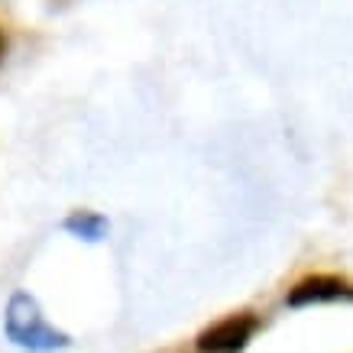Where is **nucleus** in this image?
Returning a JSON list of instances; mask_svg holds the SVG:
<instances>
[{"instance_id": "nucleus-1", "label": "nucleus", "mask_w": 353, "mask_h": 353, "mask_svg": "<svg viewBox=\"0 0 353 353\" xmlns=\"http://www.w3.org/2000/svg\"><path fill=\"white\" fill-rule=\"evenodd\" d=\"M3 334L10 343L32 353H55L72 343L68 334L46 321V314L39 311L30 292H13L10 295L7 311H3Z\"/></svg>"}, {"instance_id": "nucleus-2", "label": "nucleus", "mask_w": 353, "mask_h": 353, "mask_svg": "<svg viewBox=\"0 0 353 353\" xmlns=\"http://www.w3.org/2000/svg\"><path fill=\"white\" fill-rule=\"evenodd\" d=\"M259 331V318L253 311H234L221 321L208 324L198 337H194V350L198 353H240L246 343L253 341Z\"/></svg>"}, {"instance_id": "nucleus-3", "label": "nucleus", "mask_w": 353, "mask_h": 353, "mask_svg": "<svg viewBox=\"0 0 353 353\" xmlns=\"http://www.w3.org/2000/svg\"><path fill=\"white\" fill-rule=\"evenodd\" d=\"M334 301H353V282L334 272H311L299 279L285 295L289 308H311V305H334Z\"/></svg>"}, {"instance_id": "nucleus-4", "label": "nucleus", "mask_w": 353, "mask_h": 353, "mask_svg": "<svg viewBox=\"0 0 353 353\" xmlns=\"http://www.w3.org/2000/svg\"><path fill=\"white\" fill-rule=\"evenodd\" d=\"M62 227L72 236H78V240H88V243L104 240V236H108V230H110L108 217L97 214V211H88V208H81V211H72V214L62 221Z\"/></svg>"}, {"instance_id": "nucleus-5", "label": "nucleus", "mask_w": 353, "mask_h": 353, "mask_svg": "<svg viewBox=\"0 0 353 353\" xmlns=\"http://www.w3.org/2000/svg\"><path fill=\"white\" fill-rule=\"evenodd\" d=\"M3 49H7V39H3V30H0V59H3Z\"/></svg>"}]
</instances>
